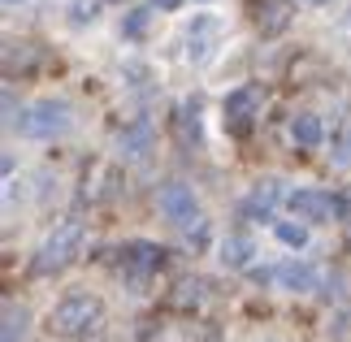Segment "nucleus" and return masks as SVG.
I'll return each mask as SVG.
<instances>
[{
	"label": "nucleus",
	"instance_id": "7ed1b4c3",
	"mask_svg": "<svg viewBox=\"0 0 351 342\" xmlns=\"http://www.w3.org/2000/svg\"><path fill=\"white\" fill-rule=\"evenodd\" d=\"M22 134H31V139H52V134H61L70 126V104L65 100H39L22 113Z\"/></svg>",
	"mask_w": 351,
	"mask_h": 342
},
{
	"label": "nucleus",
	"instance_id": "4be33fe9",
	"mask_svg": "<svg viewBox=\"0 0 351 342\" xmlns=\"http://www.w3.org/2000/svg\"><path fill=\"white\" fill-rule=\"evenodd\" d=\"M178 5H182V0H152V9H165V13H169V9H178Z\"/></svg>",
	"mask_w": 351,
	"mask_h": 342
},
{
	"label": "nucleus",
	"instance_id": "aec40b11",
	"mask_svg": "<svg viewBox=\"0 0 351 342\" xmlns=\"http://www.w3.org/2000/svg\"><path fill=\"white\" fill-rule=\"evenodd\" d=\"M147 18H152V9H134L130 18H126V26H121V31H126V35H143V26H147Z\"/></svg>",
	"mask_w": 351,
	"mask_h": 342
},
{
	"label": "nucleus",
	"instance_id": "39448f33",
	"mask_svg": "<svg viewBox=\"0 0 351 342\" xmlns=\"http://www.w3.org/2000/svg\"><path fill=\"white\" fill-rule=\"evenodd\" d=\"M287 208L295 217H308V221H339L347 212V204L339 195H330V191H291Z\"/></svg>",
	"mask_w": 351,
	"mask_h": 342
},
{
	"label": "nucleus",
	"instance_id": "6e6552de",
	"mask_svg": "<svg viewBox=\"0 0 351 342\" xmlns=\"http://www.w3.org/2000/svg\"><path fill=\"white\" fill-rule=\"evenodd\" d=\"M217 35H221V26L213 22V18H195V22H191V31H186V57H191L195 65H199V61H208V57H213V48H217Z\"/></svg>",
	"mask_w": 351,
	"mask_h": 342
},
{
	"label": "nucleus",
	"instance_id": "5701e85b",
	"mask_svg": "<svg viewBox=\"0 0 351 342\" xmlns=\"http://www.w3.org/2000/svg\"><path fill=\"white\" fill-rule=\"evenodd\" d=\"M300 5H330V0H300Z\"/></svg>",
	"mask_w": 351,
	"mask_h": 342
},
{
	"label": "nucleus",
	"instance_id": "9d476101",
	"mask_svg": "<svg viewBox=\"0 0 351 342\" xmlns=\"http://www.w3.org/2000/svg\"><path fill=\"white\" fill-rule=\"evenodd\" d=\"M274 282L282 286V291H313V286L321 282V273L313 265H304V260H282V265L274 269Z\"/></svg>",
	"mask_w": 351,
	"mask_h": 342
},
{
	"label": "nucleus",
	"instance_id": "f03ea898",
	"mask_svg": "<svg viewBox=\"0 0 351 342\" xmlns=\"http://www.w3.org/2000/svg\"><path fill=\"white\" fill-rule=\"evenodd\" d=\"M78 247H83V221H78V217H65V221L52 230L44 243H39V252H35V260H31V273H39V278L61 273L65 265H74Z\"/></svg>",
	"mask_w": 351,
	"mask_h": 342
},
{
	"label": "nucleus",
	"instance_id": "1a4fd4ad",
	"mask_svg": "<svg viewBox=\"0 0 351 342\" xmlns=\"http://www.w3.org/2000/svg\"><path fill=\"white\" fill-rule=\"evenodd\" d=\"M165 247H152V243H134V247H126L121 252V265H126V273H130V282H143L147 273H156L160 269V256Z\"/></svg>",
	"mask_w": 351,
	"mask_h": 342
},
{
	"label": "nucleus",
	"instance_id": "4468645a",
	"mask_svg": "<svg viewBox=\"0 0 351 342\" xmlns=\"http://www.w3.org/2000/svg\"><path fill=\"white\" fill-rule=\"evenodd\" d=\"M35 61H39V48L31 44V39H13V44L5 48V74L13 78V70L26 74V70H35Z\"/></svg>",
	"mask_w": 351,
	"mask_h": 342
},
{
	"label": "nucleus",
	"instance_id": "412c9836",
	"mask_svg": "<svg viewBox=\"0 0 351 342\" xmlns=\"http://www.w3.org/2000/svg\"><path fill=\"white\" fill-rule=\"evenodd\" d=\"M91 18H96V0H74L70 22H91Z\"/></svg>",
	"mask_w": 351,
	"mask_h": 342
},
{
	"label": "nucleus",
	"instance_id": "ddd939ff",
	"mask_svg": "<svg viewBox=\"0 0 351 342\" xmlns=\"http://www.w3.org/2000/svg\"><path fill=\"white\" fill-rule=\"evenodd\" d=\"M291 139H295V147H317L326 139V126H321L317 113H295L291 117Z\"/></svg>",
	"mask_w": 351,
	"mask_h": 342
},
{
	"label": "nucleus",
	"instance_id": "2eb2a0df",
	"mask_svg": "<svg viewBox=\"0 0 351 342\" xmlns=\"http://www.w3.org/2000/svg\"><path fill=\"white\" fill-rule=\"evenodd\" d=\"M117 147H121V156H130V160H139L147 147H152V130H147V121H139V126H126V130H117Z\"/></svg>",
	"mask_w": 351,
	"mask_h": 342
},
{
	"label": "nucleus",
	"instance_id": "f3484780",
	"mask_svg": "<svg viewBox=\"0 0 351 342\" xmlns=\"http://www.w3.org/2000/svg\"><path fill=\"white\" fill-rule=\"evenodd\" d=\"M26 334V308L5 304V330H0V342H22Z\"/></svg>",
	"mask_w": 351,
	"mask_h": 342
},
{
	"label": "nucleus",
	"instance_id": "9b49d317",
	"mask_svg": "<svg viewBox=\"0 0 351 342\" xmlns=\"http://www.w3.org/2000/svg\"><path fill=\"white\" fill-rule=\"evenodd\" d=\"M291 18H295L291 0H261V5H256V26H261L265 35H282L291 26Z\"/></svg>",
	"mask_w": 351,
	"mask_h": 342
},
{
	"label": "nucleus",
	"instance_id": "b1692460",
	"mask_svg": "<svg viewBox=\"0 0 351 342\" xmlns=\"http://www.w3.org/2000/svg\"><path fill=\"white\" fill-rule=\"evenodd\" d=\"M5 5H18V0H5Z\"/></svg>",
	"mask_w": 351,
	"mask_h": 342
},
{
	"label": "nucleus",
	"instance_id": "6ab92c4d",
	"mask_svg": "<svg viewBox=\"0 0 351 342\" xmlns=\"http://www.w3.org/2000/svg\"><path fill=\"white\" fill-rule=\"evenodd\" d=\"M351 160V121L343 126V134H339V147H334V165H347Z\"/></svg>",
	"mask_w": 351,
	"mask_h": 342
},
{
	"label": "nucleus",
	"instance_id": "dca6fc26",
	"mask_svg": "<svg viewBox=\"0 0 351 342\" xmlns=\"http://www.w3.org/2000/svg\"><path fill=\"white\" fill-rule=\"evenodd\" d=\"M169 304L178 308V312H195L199 304H204V282H178L173 286V295H169Z\"/></svg>",
	"mask_w": 351,
	"mask_h": 342
},
{
	"label": "nucleus",
	"instance_id": "20e7f679",
	"mask_svg": "<svg viewBox=\"0 0 351 342\" xmlns=\"http://www.w3.org/2000/svg\"><path fill=\"white\" fill-rule=\"evenodd\" d=\"M261 100H265L261 87H239V91L226 95V113H221L226 117V130L239 134V139H243V134H252L256 117H261Z\"/></svg>",
	"mask_w": 351,
	"mask_h": 342
},
{
	"label": "nucleus",
	"instance_id": "0eeeda50",
	"mask_svg": "<svg viewBox=\"0 0 351 342\" xmlns=\"http://www.w3.org/2000/svg\"><path fill=\"white\" fill-rule=\"evenodd\" d=\"M282 199V186L274 182V178H265V182H256L247 195H243V204H239V217L243 221H269L274 217V204Z\"/></svg>",
	"mask_w": 351,
	"mask_h": 342
},
{
	"label": "nucleus",
	"instance_id": "f257e3e1",
	"mask_svg": "<svg viewBox=\"0 0 351 342\" xmlns=\"http://www.w3.org/2000/svg\"><path fill=\"white\" fill-rule=\"evenodd\" d=\"M100 321H104V304L96 295H65L57 308H52V317H48V330L65 338V342H83L100 330Z\"/></svg>",
	"mask_w": 351,
	"mask_h": 342
},
{
	"label": "nucleus",
	"instance_id": "f8f14e48",
	"mask_svg": "<svg viewBox=\"0 0 351 342\" xmlns=\"http://www.w3.org/2000/svg\"><path fill=\"white\" fill-rule=\"evenodd\" d=\"M252 256H256V243L247 234H226V243L217 247V260H221L226 269H247Z\"/></svg>",
	"mask_w": 351,
	"mask_h": 342
},
{
	"label": "nucleus",
	"instance_id": "a211bd4d",
	"mask_svg": "<svg viewBox=\"0 0 351 342\" xmlns=\"http://www.w3.org/2000/svg\"><path fill=\"white\" fill-rule=\"evenodd\" d=\"M274 234H278V243H287V247H308V230L300 221H278Z\"/></svg>",
	"mask_w": 351,
	"mask_h": 342
},
{
	"label": "nucleus",
	"instance_id": "423d86ee",
	"mask_svg": "<svg viewBox=\"0 0 351 342\" xmlns=\"http://www.w3.org/2000/svg\"><path fill=\"white\" fill-rule=\"evenodd\" d=\"M156 204H160V212H165L173 225H182V230L199 221V204L191 195V186H182V182H165L156 191Z\"/></svg>",
	"mask_w": 351,
	"mask_h": 342
}]
</instances>
